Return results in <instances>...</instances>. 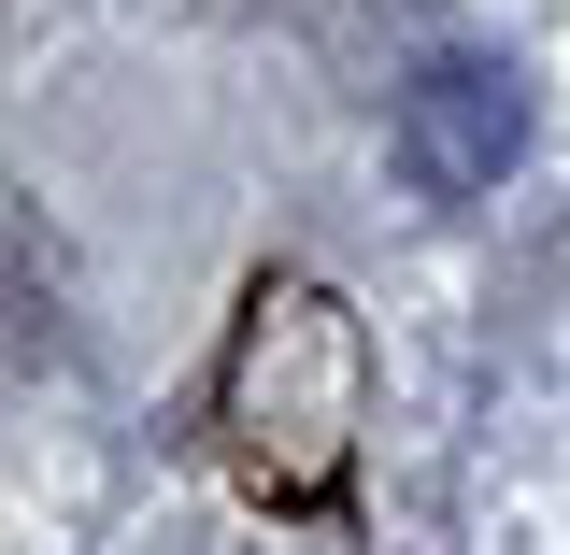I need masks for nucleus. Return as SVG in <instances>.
<instances>
[{
    "label": "nucleus",
    "instance_id": "nucleus-1",
    "mask_svg": "<svg viewBox=\"0 0 570 555\" xmlns=\"http://www.w3.org/2000/svg\"><path fill=\"white\" fill-rule=\"evenodd\" d=\"M513 142H528V100H513V71H485V58L414 71V100H400V157H414V186L471 200V186H499V157H513Z\"/></svg>",
    "mask_w": 570,
    "mask_h": 555
}]
</instances>
